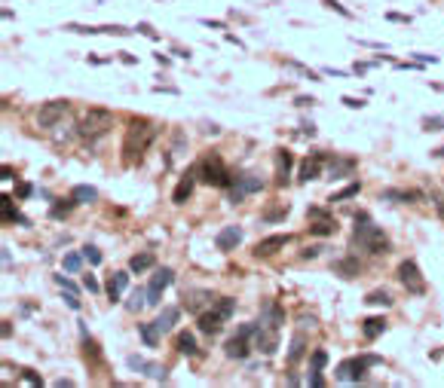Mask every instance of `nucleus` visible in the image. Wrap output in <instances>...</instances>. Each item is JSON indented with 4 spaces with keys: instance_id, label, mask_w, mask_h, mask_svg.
I'll return each instance as SVG.
<instances>
[{
    "instance_id": "61",
    "label": "nucleus",
    "mask_w": 444,
    "mask_h": 388,
    "mask_svg": "<svg viewBox=\"0 0 444 388\" xmlns=\"http://www.w3.org/2000/svg\"><path fill=\"white\" fill-rule=\"evenodd\" d=\"M0 333H3V339H10V333H13V328H10V321H3V330H0Z\"/></svg>"
},
{
    "instance_id": "51",
    "label": "nucleus",
    "mask_w": 444,
    "mask_h": 388,
    "mask_svg": "<svg viewBox=\"0 0 444 388\" xmlns=\"http://www.w3.org/2000/svg\"><path fill=\"white\" fill-rule=\"evenodd\" d=\"M432 205H435V211H438V217H441V223H444V199L438 196V193H432Z\"/></svg>"
},
{
    "instance_id": "25",
    "label": "nucleus",
    "mask_w": 444,
    "mask_h": 388,
    "mask_svg": "<svg viewBox=\"0 0 444 388\" xmlns=\"http://www.w3.org/2000/svg\"><path fill=\"white\" fill-rule=\"evenodd\" d=\"M175 348H178V355H187V358H193V355H199V346H196V337L193 333H178V339H175Z\"/></svg>"
},
{
    "instance_id": "23",
    "label": "nucleus",
    "mask_w": 444,
    "mask_h": 388,
    "mask_svg": "<svg viewBox=\"0 0 444 388\" xmlns=\"http://www.w3.org/2000/svg\"><path fill=\"white\" fill-rule=\"evenodd\" d=\"M352 168H356V159H340V156H328V175L334 177H347L352 175Z\"/></svg>"
},
{
    "instance_id": "8",
    "label": "nucleus",
    "mask_w": 444,
    "mask_h": 388,
    "mask_svg": "<svg viewBox=\"0 0 444 388\" xmlns=\"http://www.w3.org/2000/svg\"><path fill=\"white\" fill-rule=\"evenodd\" d=\"M325 165H328V153L325 150H316V153H310L303 162H301V172H297V177L306 184V181H319L322 172H325Z\"/></svg>"
},
{
    "instance_id": "28",
    "label": "nucleus",
    "mask_w": 444,
    "mask_h": 388,
    "mask_svg": "<svg viewBox=\"0 0 444 388\" xmlns=\"http://www.w3.org/2000/svg\"><path fill=\"white\" fill-rule=\"evenodd\" d=\"M153 263H157V257H153L150 251H144V254H135V257L129 260V269H132V273H138V275H141V273H148V269L153 266Z\"/></svg>"
},
{
    "instance_id": "2",
    "label": "nucleus",
    "mask_w": 444,
    "mask_h": 388,
    "mask_svg": "<svg viewBox=\"0 0 444 388\" xmlns=\"http://www.w3.org/2000/svg\"><path fill=\"white\" fill-rule=\"evenodd\" d=\"M352 242L362 248V251H367V254H389V248H393V245H389V236H386V232H383L365 211L356 214V229H352Z\"/></svg>"
},
{
    "instance_id": "5",
    "label": "nucleus",
    "mask_w": 444,
    "mask_h": 388,
    "mask_svg": "<svg viewBox=\"0 0 444 388\" xmlns=\"http://www.w3.org/2000/svg\"><path fill=\"white\" fill-rule=\"evenodd\" d=\"M68 113H71V101L68 98L46 101L40 111H37V129H58Z\"/></svg>"
},
{
    "instance_id": "29",
    "label": "nucleus",
    "mask_w": 444,
    "mask_h": 388,
    "mask_svg": "<svg viewBox=\"0 0 444 388\" xmlns=\"http://www.w3.org/2000/svg\"><path fill=\"white\" fill-rule=\"evenodd\" d=\"M380 199L383 202H413V199H420V193L417 190H383Z\"/></svg>"
},
{
    "instance_id": "24",
    "label": "nucleus",
    "mask_w": 444,
    "mask_h": 388,
    "mask_svg": "<svg viewBox=\"0 0 444 388\" xmlns=\"http://www.w3.org/2000/svg\"><path fill=\"white\" fill-rule=\"evenodd\" d=\"M383 330H386V318L383 315H374V318H365L362 321L365 339H377V337H383Z\"/></svg>"
},
{
    "instance_id": "43",
    "label": "nucleus",
    "mask_w": 444,
    "mask_h": 388,
    "mask_svg": "<svg viewBox=\"0 0 444 388\" xmlns=\"http://www.w3.org/2000/svg\"><path fill=\"white\" fill-rule=\"evenodd\" d=\"M74 205H77V199L71 196L65 202V205H52V217H65V214H71L74 211Z\"/></svg>"
},
{
    "instance_id": "34",
    "label": "nucleus",
    "mask_w": 444,
    "mask_h": 388,
    "mask_svg": "<svg viewBox=\"0 0 444 388\" xmlns=\"http://www.w3.org/2000/svg\"><path fill=\"white\" fill-rule=\"evenodd\" d=\"M83 355H86V361H92V364H102V348H98L95 339L83 337Z\"/></svg>"
},
{
    "instance_id": "56",
    "label": "nucleus",
    "mask_w": 444,
    "mask_h": 388,
    "mask_svg": "<svg viewBox=\"0 0 444 388\" xmlns=\"http://www.w3.org/2000/svg\"><path fill=\"white\" fill-rule=\"evenodd\" d=\"M135 31H141V34H144V37H153V40H157V31H153L150 25H138Z\"/></svg>"
},
{
    "instance_id": "31",
    "label": "nucleus",
    "mask_w": 444,
    "mask_h": 388,
    "mask_svg": "<svg viewBox=\"0 0 444 388\" xmlns=\"http://www.w3.org/2000/svg\"><path fill=\"white\" fill-rule=\"evenodd\" d=\"M138 333H141V339H144V346H148V348H153V346L159 343V337H163L153 321H150V324H141V328H138Z\"/></svg>"
},
{
    "instance_id": "62",
    "label": "nucleus",
    "mask_w": 444,
    "mask_h": 388,
    "mask_svg": "<svg viewBox=\"0 0 444 388\" xmlns=\"http://www.w3.org/2000/svg\"><path fill=\"white\" fill-rule=\"evenodd\" d=\"M432 153H435V156H438V159H441V156H444V147H438V150H432Z\"/></svg>"
},
{
    "instance_id": "1",
    "label": "nucleus",
    "mask_w": 444,
    "mask_h": 388,
    "mask_svg": "<svg viewBox=\"0 0 444 388\" xmlns=\"http://www.w3.org/2000/svg\"><path fill=\"white\" fill-rule=\"evenodd\" d=\"M159 138V126L150 120H129L126 138H122V162L132 165L148 153V147Z\"/></svg>"
},
{
    "instance_id": "58",
    "label": "nucleus",
    "mask_w": 444,
    "mask_h": 388,
    "mask_svg": "<svg viewBox=\"0 0 444 388\" xmlns=\"http://www.w3.org/2000/svg\"><path fill=\"white\" fill-rule=\"evenodd\" d=\"M365 361H367V367H377V364H383L377 355H365Z\"/></svg>"
},
{
    "instance_id": "6",
    "label": "nucleus",
    "mask_w": 444,
    "mask_h": 388,
    "mask_svg": "<svg viewBox=\"0 0 444 388\" xmlns=\"http://www.w3.org/2000/svg\"><path fill=\"white\" fill-rule=\"evenodd\" d=\"M398 282L408 288V293H413V297H423L426 293V278L423 273H420V266L413 260H404L402 266H398Z\"/></svg>"
},
{
    "instance_id": "17",
    "label": "nucleus",
    "mask_w": 444,
    "mask_h": 388,
    "mask_svg": "<svg viewBox=\"0 0 444 388\" xmlns=\"http://www.w3.org/2000/svg\"><path fill=\"white\" fill-rule=\"evenodd\" d=\"M224 321H227V318L224 315H221L218 312V309H205V312L203 315H199V330H203V333H209V337H214V333H218L221 328H224Z\"/></svg>"
},
{
    "instance_id": "30",
    "label": "nucleus",
    "mask_w": 444,
    "mask_h": 388,
    "mask_svg": "<svg viewBox=\"0 0 444 388\" xmlns=\"http://www.w3.org/2000/svg\"><path fill=\"white\" fill-rule=\"evenodd\" d=\"M22 223V227H28V217L19 214V208H13V199L3 196V223Z\"/></svg>"
},
{
    "instance_id": "42",
    "label": "nucleus",
    "mask_w": 444,
    "mask_h": 388,
    "mask_svg": "<svg viewBox=\"0 0 444 388\" xmlns=\"http://www.w3.org/2000/svg\"><path fill=\"white\" fill-rule=\"evenodd\" d=\"M322 3H325V6H328V10H334L337 15H343V19H352V13H349V10H347V6H343V3H340V0H322Z\"/></svg>"
},
{
    "instance_id": "13",
    "label": "nucleus",
    "mask_w": 444,
    "mask_h": 388,
    "mask_svg": "<svg viewBox=\"0 0 444 388\" xmlns=\"http://www.w3.org/2000/svg\"><path fill=\"white\" fill-rule=\"evenodd\" d=\"M255 348L260 355H273L279 348V330L276 328H267V324H257L255 330Z\"/></svg>"
},
{
    "instance_id": "55",
    "label": "nucleus",
    "mask_w": 444,
    "mask_h": 388,
    "mask_svg": "<svg viewBox=\"0 0 444 388\" xmlns=\"http://www.w3.org/2000/svg\"><path fill=\"white\" fill-rule=\"evenodd\" d=\"M319 254H322V248L312 245V248H306V251H303V260H312V257H319Z\"/></svg>"
},
{
    "instance_id": "50",
    "label": "nucleus",
    "mask_w": 444,
    "mask_h": 388,
    "mask_svg": "<svg viewBox=\"0 0 444 388\" xmlns=\"http://www.w3.org/2000/svg\"><path fill=\"white\" fill-rule=\"evenodd\" d=\"M306 217H310V220H325V217H331L325 211V208H310V211H306Z\"/></svg>"
},
{
    "instance_id": "53",
    "label": "nucleus",
    "mask_w": 444,
    "mask_h": 388,
    "mask_svg": "<svg viewBox=\"0 0 444 388\" xmlns=\"http://www.w3.org/2000/svg\"><path fill=\"white\" fill-rule=\"evenodd\" d=\"M31 193H34V187H31V184H19V190H15V196H19V199H28Z\"/></svg>"
},
{
    "instance_id": "33",
    "label": "nucleus",
    "mask_w": 444,
    "mask_h": 388,
    "mask_svg": "<svg viewBox=\"0 0 444 388\" xmlns=\"http://www.w3.org/2000/svg\"><path fill=\"white\" fill-rule=\"evenodd\" d=\"M144 306H148V291L138 288V291L129 293V300H126V309H129V312H138V309H144Z\"/></svg>"
},
{
    "instance_id": "16",
    "label": "nucleus",
    "mask_w": 444,
    "mask_h": 388,
    "mask_svg": "<svg viewBox=\"0 0 444 388\" xmlns=\"http://www.w3.org/2000/svg\"><path fill=\"white\" fill-rule=\"evenodd\" d=\"M260 324H267V328H276V330L285 324V312L279 309V302L267 300L264 306H260Z\"/></svg>"
},
{
    "instance_id": "49",
    "label": "nucleus",
    "mask_w": 444,
    "mask_h": 388,
    "mask_svg": "<svg viewBox=\"0 0 444 388\" xmlns=\"http://www.w3.org/2000/svg\"><path fill=\"white\" fill-rule=\"evenodd\" d=\"M83 288H86L89 293H102V284H98L92 275H86V278H83Z\"/></svg>"
},
{
    "instance_id": "46",
    "label": "nucleus",
    "mask_w": 444,
    "mask_h": 388,
    "mask_svg": "<svg viewBox=\"0 0 444 388\" xmlns=\"http://www.w3.org/2000/svg\"><path fill=\"white\" fill-rule=\"evenodd\" d=\"M285 214H288V208H276V211H267V214H264V220H267V223H276V220H282Z\"/></svg>"
},
{
    "instance_id": "47",
    "label": "nucleus",
    "mask_w": 444,
    "mask_h": 388,
    "mask_svg": "<svg viewBox=\"0 0 444 388\" xmlns=\"http://www.w3.org/2000/svg\"><path fill=\"white\" fill-rule=\"evenodd\" d=\"M310 379H306V382H310V388H325V379H322V370H310Z\"/></svg>"
},
{
    "instance_id": "26",
    "label": "nucleus",
    "mask_w": 444,
    "mask_h": 388,
    "mask_svg": "<svg viewBox=\"0 0 444 388\" xmlns=\"http://www.w3.org/2000/svg\"><path fill=\"white\" fill-rule=\"evenodd\" d=\"M334 273L343 275V278H356L358 273H362V263H358L356 257H343V260L334 263Z\"/></svg>"
},
{
    "instance_id": "40",
    "label": "nucleus",
    "mask_w": 444,
    "mask_h": 388,
    "mask_svg": "<svg viewBox=\"0 0 444 388\" xmlns=\"http://www.w3.org/2000/svg\"><path fill=\"white\" fill-rule=\"evenodd\" d=\"M325 364H328V352L325 348H316L310 358V370H325Z\"/></svg>"
},
{
    "instance_id": "41",
    "label": "nucleus",
    "mask_w": 444,
    "mask_h": 388,
    "mask_svg": "<svg viewBox=\"0 0 444 388\" xmlns=\"http://www.w3.org/2000/svg\"><path fill=\"white\" fill-rule=\"evenodd\" d=\"M83 260L86 257H80V254H65V269L68 273H77V269L83 266Z\"/></svg>"
},
{
    "instance_id": "39",
    "label": "nucleus",
    "mask_w": 444,
    "mask_h": 388,
    "mask_svg": "<svg viewBox=\"0 0 444 388\" xmlns=\"http://www.w3.org/2000/svg\"><path fill=\"white\" fill-rule=\"evenodd\" d=\"M83 257H86V263H89V266H102V251H98V248L95 245H86V248H83Z\"/></svg>"
},
{
    "instance_id": "22",
    "label": "nucleus",
    "mask_w": 444,
    "mask_h": 388,
    "mask_svg": "<svg viewBox=\"0 0 444 388\" xmlns=\"http://www.w3.org/2000/svg\"><path fill=\"white\" fill-rule=\"evenodd\" d=\"M178 318H181V309H178V306H166L153 324H157V328H159V333H168V330H175V324H178Z\"/></svg>"
},
{
    "instance_id": "45",
    "label": "nucleus",
    "mask_w": 444,
    "mask_h": 388,
    "mask_svg": "<svg viewBox=\"0 0 444 388\" xmlns=\"http://www.w3.org/2000/svg\"><path fill=\"white\" fill-rule=\"evenodd\" d=\"M22 382H28V385H43V376L34 373V370H22Z\"/></svg>"
},
{
    "instance_id": "57",
    "label": "nucleus",
    "mask_w": 444,
    "mask_h": 388,
    "mask_svg": "<svg viewBox=\"0 0 444 388\" xmlns=\"http://www.w3.org/2000/svg\"><path fill=\"white\" fill-rule=\"evenodd\" d=\"M301 328H316V318H306V315H301Z\"/></svg>"
},
{
    "instance_id": "48",
    "label": "nucleus",
    "mask_w": 444,
    "mask_h": 388,
    "mask_svg": "<svg viewBox=\"0 0 444 388\" xmlns=\"http://www.w3.org/2000/svg\"><path fill=\"white\" fill-rule=\"evenodd\" d=\"M343 104L352 107V111H362L365 107V98H352V95H343Z\"/></svg>"
},
{
    "instance_id": "35",
    "label": "nucleus",
    "mask_w": 444,
    "mask_h": 388,
    "mask_svg": "<svg viewBox=\"0 0 444 388\" xmlns=\"http://www.w3.org/2000/svg\"><path fill=\"white\" fill-rule=\"evenodd\" d=\"M71 196H74L77 202H95V199H98V190H95V187H86V184H80V187L71 190Z\"/></svg>"
},
{
    "instance_id": "7",
    "label": "nucleus",
    "mask_w": 444,
    "mask_h": 388,
    "mask_svg": "<svg viewBox=\"0 0 444 388\" xmlns=\"http://www.w3.org/2000/svg\"><path fill=\"white\" fill-rule=\"evenodd\" d=\"M365 373H367V361L365 358H347V361L337 364V373L334 376H337V382L352 385V382H362Z\"/></svg>"
},
{
    "instance_id": "20",
    "label": "nucleus",
    "mask_w": 444,
    "mask_h": 388,
    "mask_svg": "<svg viewBox=\"0 0 444 388\" xmlns=\"http://www.w3.org/2000/svg\"><path fill=\"white\" fill-rule=\"evenodd\" d=\"M291 165H294L291 153H288V150H276V184H279V187H285V184H288Z\"/></svg>"
},
{
    "instance_id": "10",
    "label": "nucleus",
    "mask_w": 444,
    "mask_h": 388,
    "mask_svg": "<svg viewBox=\"0 0 444 388\" xmlns=\"http://www.w3.org/2000/svg\"><path fill=\"white\" fill-rule=\"evenodd\" d=\"M175 282V273L168 266L157 269L150 278V288H148V306H159V300H163V291L168 288V284Z\"/></svg>"
},
{
    "instance_id": "14",
    "label": "nucleus",
    "mask_w": 444,
    "mask_h": 388,
    "mask_svg": "<svg viewBox=\"0 0 444 388\" xmlns=\"http://www.w3.org/2000/svg\"><path fill=\"white\" fill-rule=\"evenodd\" d=\"M129 275H132V269H120V273H113L111 278H107L104 293H107V297H111V302H120L122 291L129 288Z\"/></svg>"
},
{
    "instance_id": "37",
    "label": "nucleus",
    "mask_w": 444,
    "mask_h": 388,
    "mask_svg": "<svg viewBox=\"0 0 444 388\" xmlns=\"http://www.w3.org/2000/svg\"><path fill=\"white\" fill-rule=\"evenodd\" d=\"M358 190H362V184H358V181H352V184H347V187H343V190H337V193H334V196L328 199V202H343V199H352V196H358Z\"/></svg>"
},
{
    "instance_id": "52",
    "label": "nucleus",
    "mask_w": 444,
    "mask_h": 388,
    "mask_svg": "<svg viewBox=\"0 0 444 388\" xmlns=\"http://www.w3.org/2000/svg\"><path fill=\"white\" fill-rule=\"evenodd\" d=\"M56 282H58V288H65V291H74V293H77V284L71 282V278H65V275H56Z\"/></svg>"
},
{
    "instance_id": "60",
    "label": "nucleus",
    "mask_w": 444,
    "mask_h": 388,
    "mask_svg": "<svg viewBox=\"0 0 444 388\" xmlns=\"http://www.w3.org/2000/svg\"><path fill=\"white\" fill-rule=\"evenodd\" d=\"M74 382H71V379H56V388H71Z\"/></svg>"
},
{
    "instance_id": "38",
    "label": "nucleus",
    "mask_w": 444,
    "mask_h": 388,
    "mask_svg": "<svg viewBox=\"0 0 444 388\" xmlns=\"http://www.w3.org/2000/svg\"><path fill=\"white\" fill-rule=\"evenodd\" d=\"M214 309H218L224 318H230V315L236 312V300L233 297H221V300H214Z\"/></svg>"
},
{
    "instance_id": "44",
    "label": "nucleus",
    "mask_w": 444,
    "mask_h": 388,
    "mask_svg": "<svg viewBox=\"0 0 444 388\" xmlns=\"http://www.w3.org/2000/svg\"><path fill=\"white\" fill-rule=\"evenodd\" d=\"M423 129H426V131H441V129H444V120H441V116H426V120H423Z\"/></svg>"
},
{
    "instance_id": "21",
    "label": "nucleus",
    "mask_w": 444,
    "mask_h": 388,
    "mask_svg": "<svg viewBox=\"0 0 444 388\" xmlns=\"http://www.w3.org/2000/svg\"><path fill=\"white\" fill-rule=\"evenodd\" d=\"M196 168H193V172H190V175H184L181 177V184H178V187H175V193H172V202H175V205H184V202H187L190 199V193H193V181H196Z\"/></svg>"
},
{
    "instance_id": "19",
    "label": "nucleus",
    "mask_w": 444,
    "mask_h": 388,
    "mask_svg": "<svg viewBox=\"0 0 444 388\" xmlns=\"http://www.w3.org/2000/svg\"><path fill=\"white\" fill-rule=\"evenodd\" d=\"M129 367L138 370V373H144V376H153L157 382H166V367H159V364H150V361L138 358V355H132V358H129Z\"/></svg>"
},
{
    "instance_id": "54",
    "label": "nucleus",
    "mask_w": 444,
    "mask_h": 388,
    "mask_svg": "<svg viewBox=\"0 0 444 388\" xmlns=\"http://www.w3.org/2000/svg\"><path fill=\"white\" fill-rule=\"evenodd\" d=\"M65 302H68V306H71V309H74V312H77V309H80V300H77V293H74V291H68V297H65Z\"/></svg>"
},
{
    "instance_id": "4",
    "label": "nucleus",
    "mask_w": 444,
    "mask_h": 388,
    "mask_svg": "<svg viewBox=\"0 0 444 388\" xmlns=\"http://www.w3.org/2000/svg\"><path fill=\"white\" fill-rule=\"evenodd\" d=\"M196 175L203 177L209 187H230V184H233V175L227 172L224 159H221L218 153H209L205 159H199L196 162Z\"/></svg>"
},
{
    "instance_id": "3",
    "label": "nucleus",
    "mask_w": 444,
    "mask_h": 388,
    "mask_svg": "<svg viewBox=\"0 0 444 388\" xmlns=\"http://www.w3.org/2000/svg\"><path fill=\"white\" fill-rule=\"evenodd\" d=\"M111 129H113V113L104 111V107H89V111L80 116V122H77V135H80L83 141H98V138H104Z\"/></svg>"
},
{
    "instance_id": "59",
    "label": "nucleus",
    "mask_w": 444,
    "mask_h": 388,
    "mask_svg": "<svg viewBox=\"0 0 444 388\" xmlns=\"http://www.w3.org/2000/svg\"><path fill=\"white\" fill-rule=\"evenodd\" d=\"M386 19H389V22H411V19H408V15H398V13H389V15H386Z\"/></svg>"
},
{
    "instance_id": "18",
    "label": "nucleus",
    "mask_w": 444,
    "mask_h": 388,
    "mask_svg": "<svg viewBox=\"0 0 444 388\" xmlns=\"http://www.w3.org/2000/svg\"><path fill=\"white\" fill-rule=\"evenodd\" d=\"M224 352H227V358L245 361V358H248V352H251L248 337H242V333H236V337H230L227 343H224Z\"/></svg>"
},
{
    "instance_id": "9",
    "label": "nucleus",
    "mask_w": 444,
    "mask_h": 388,
    "mask_svg": "<svg viewBox=\"0 0 444 388\" xmlns=\"http://www.w3.org/2000/svg\"><path fill=\"white\" fill-rule=\"evenodd\" d=\"M260 190H264V181H260V177L242 175V177H236V181L230 184V202H233V205H239L248 193H260Z\"/></svg>"
},
{
    "instance_id": "11",
    "label": "nucleus",
    "mask_w": 444,
    "mask_h": 388,
    "mask_svg": "<svg viewBox=\"0 0 444 388\" xmlns=\"http://www.w3.org/2000/svg\"><path fill=\"white\" fill-rule=\"evenodd\" d=\"M184 309L187 312H193V315H203L205 309H212L214 306V297H212V291H203V288H190V291H184Z\"/></svg>"
},
{
    "instance_id": "36",
    "label": "nucleus",
    "mask_w": 444,
    "mask_h": 388,
    "mask_svg": "<svg viewBox=\"0 0 444 388\" xmlns=\"http://www.w3.org/2000/svg\"><path fill=\"white\" fill-rule=\"evenodd\" d=\"M365 302H367V306H383V309H386V306H393V297H389L386 291H371L365 297Z\"/></svg>"
},
{
    "instance_id": "12",
    "label": "nucleus",
    "mask_w": 444,
    "mask_h": 388,
    "mask_svg": "<svg viewBox=\"0 0 444 388\" xmlns=\"http://www.w3.org/2000/svg\"><path fill=\"white\" fill-rule=\"evenodd\" d=\"M291 242L288 232H276V236H267L255 245V257H273V254L285 251V245Z\"/></svg>"
},
{
    "instance_id": "32",
    "label": "nucleus",
    "mask_w": 444,
    "mask_h": 388,
    "mask_svg": "<svg viewBox=\"0 0 444 388\" xmlns=\"http://www.w3.org/2000/svg\"><path fill=\"white\" fill-rule=\"evenodd\" d=\"M310 232H312V236H334V232H337V220H334V217L316 220V223L310 227Z\"/></svg>"
},
{
    "instance_id": "15",
    "label": "nucleus",
    "mask_w": 444,
    "mask_h": 388,
    "mask_svg": "<svg viewBox=\"0 0 444 388\" xmlns=\"http://www.w3.org/2000/svg\"><path fill=\"white\" fill-rule=\"evenodd\" d=\"M242 239H245V232L239 227H224L214 236V245H218V251H236L242 245Z\"/></svg>"
},
{
    "instance_id": "27",
    "label": "nucleus",
    "mask_w": 444,
    "mask_h": 388,
    "mask_svg": "<svg viewBox=\"0 0 444 388\" xmlns=\"http://www.w3.org/2000/svg\"><path fill=\"white\" fill-rule=\"evenodd\" d=\"M306 355V337L303 333H294L291 337V346H288V364H297Z\"/></svg>"
}]
</instances>
